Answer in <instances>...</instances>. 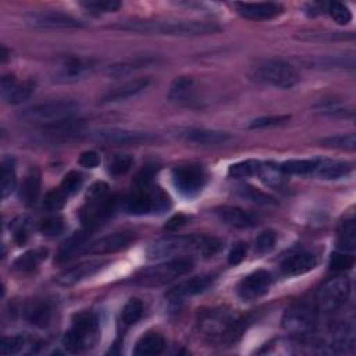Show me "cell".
I'll return each mask as SVG.
<instances>
[{"mask_svg": "<svg viewBox=\"0 0 356 356\" xmlns=\"http://www.w3.org/2000/svg\"><path fill=\"white\" fill-rule=\"evenodd\" d=\"M196 324L201 335L207 342L220 346L235 344L245 330L244 319L228 307L199 310Z\"/></svg>", "mask_w": 356, "mask_h": 356, "instance_id": "6da1fadb", "label": "cell"}, {"mask_svg": "<svg viewBox=\"0 0 356 356\" xmlns=\"http://www.w3.org/2000/svg\"><path fill=\"white\" fill-rule=\"evenodd\" d=\"M221 241L210 235H178L169 237L153 242L148 248L149 259H164L176 257L177 255H184L188 252L198 253L203 257H210L216 255L221 248Z\"/></svg>", "mask_w": 356, "mask_h": 356, "instance_id": "7a4b0ae2", "label": "cell"}, {"mask_svg": "<svg viewBox=\"0 0 356 356\" xmlns=\"http://www.w3.org/2000/svg\"><path fill=\"white\" fill-rule=\"evenodd\" d=\"M120 28L141 34L199 37L216 34L221 30L216 23L207 22H184V20H131L120 24Z\"/></svg>", "mask_w": 356, "mask_h": 356, "instance_id": "3957f363", "label": "cell"}, {"mask_svg": "<svg viewBox=\"0 0 356 356\" xmlns=\"http://www.w3.org/2000/svg\"><path fill=\"white\" fill-rule=\"evenodd\" d=\"M171 207L170 196L156 185L134 187L131 195L124 202V209L130 214H162Z\"/></svg>", "mask_w": 356, "mask_h": 356, "instance_id": "277c9868", "label": "cell"}, {"mask_svg": "<svg viewBox=\"0 0 356 356\" xmlns=\"http://www.w3.org/2000/svg\"><path fill=\"white\" fill-rule=\"evenodd\" d=\"M80 105L71 99H55L37 103L22 112L20 117L24 121L41 124L42 127L73 119L78 112Z\"/></svg>", "mask_w": 356, "mask_h": 356, "instance_id": "5b68a950", "label": "cell"}, {"mask_svg": "<svg viewBox=\"0 0 356 356\" xmlns=\"http://www.w3.org/2000/svg\"><path fill=\"white\" fill-rule=\"evenodd\" d=\"M98 334V317L91 312L74 316L73 325L63 337V346L70 353H81L91 348Z\"/></svg>", "mask_w": 356, "mask_h": 356, "instance_id": "8992f818", "label": "cell"}, {"mask_svg": "<svg viewBox=\"0 0 356 356\" xmlns=\"http://www.w3.org/2000/svg\"><path fill=\"white\" fill-rule=\"evenodd\" d=\"M194 269V260L189 257H171L167 262L141 270L135 281L141 285L158 287L164 285L181 276H185Z\"/></svg>", "mask_w": 356, "mask_h": 356, "instance_id": "52a82bcc", "label": "cell"}, {"mask_svg": "<svg viewBox=\"0 0 356 356\" xmlns=\"http://www.w3.org/2000/svg\"><path fill=\"white\" fill-rule=\"evenodd\" d=\"M251 78L259 84L280 90H289L300 80L298 71L291 65L281 60H266L257 65L252 70Z\"/></svg>", "mask_w": 356, "mask_h": 356, "instance_id": "ba28073f", "label": "cell"}, {"mask_svg": "<svg viewBox=\"0 0 356 356\" xmlns=\"http://www.w3.org/2000/svg\"><path fill=\"white\" fill-rule=\"evenodd\" d=\"M171 178L177 192L189 199L198 196L207 183L206 170L198 164H183L174 167Z\"/></svg>", "mask_w": 356, "mask_h": 356, "instance_id": "9c48e42d", "label": "cell"}, {"mask_svg": "<svg viewBox=\"0 0 356 356\" xmlns=\"http://www.w3.org/2000/svg\"><path fill=\"white\" fill-rule=\"evenodd\" d=\"M96 67L94 59L81 56H63L52 66V80L62 84L76 83L91 74Z\"/></svg>", "mask_w": 356, "mask_h": 356, "instance_id": "30bf717a", "label": "cell"}, {"mask_svg": "<svg viewBox=\"0 0 356 356\" xmlns=\"http://www.w3.org/2000/svg\"><path fill=\"white\" fill-rule=\"evenodd\" d=\"M317 325V313L314 306L306 302L291 305L282 316V327L289 334L306 335L314 331Z\"/></svg>", "mask_w": 356, "mask_h": 356, "instance_id": "8fae6325", "label": "cell"}, {"mask_svg": "<svg viewBox=\"0 0 356 356\" xmlns=\"http://www.w3.org/2000/svg\"><path fill=\"white\" fill-rule=\"evenodd\" d=\"M350 282L346 277H335L321 285L317 292V306L323 312H334L339 309L348 299Z\"/></svg>", "mask_w": 356, "mask_h": 356, "instance_id": "7c38bea8", "label": "cell"}, {"mask_svg": "<svg viewBox=\"0 0 356 356\" xmlns=\"http://www.w3.org/2000/svg\"><path fill=\"white\" fill-rule=\"evenodd\" d=\"M120 199L117 196H105L102 199L96 201H87L85 206L81 210V220L85 226V228L95 230L105 224L108 220H110L117 207H119Z\"/></svg>", "mask_w": 356, "mask_h": 356, "instance_id": "4fadbf2b", "label": "cell"}, {"mask_svg": "<svg viewBox=\"0 0 356 356\" xmlns=\"http://www.w3.org/2000/svg\"><path fill=\"white\" fill-rule=\"evenodd\" d=\"M85 138L108 145H135L149 141L151 135L146 133L121 128H101L94 131L88 130Z\"/></svg>", "mask_w": 356, "mask_h": 356, "instance_id": "5bb4252c", "label": "cell"}, {"mask_svg": "<svg viewBox=\"0 0 356 356\" xmlns=\"http://www.w3.org/2000/svg\"><path fill=\"white\" fill-rule=\"evenodd\" d=\"M28 24L40 28H52V30H70V28H81L84 27L83 22L78 19L55 10H44L35 12L26 16Z\"/></svg>", "mask_w": 356, "mask_h": 356, "instance_id": "9a60e30c", "label": "cell"}, {"mask_svg": "<svg viewBox=\"0 0 356 356\" xmlns=\"http://www.w3.org/2000/svg\"><path fill=\"white\" fill-rule=\"evenodd\" d=\"M271 282L273 278L267 270H256L239 281L237 294L242 300H256L269 292Z\"/></svg>", "mask_w": 356, "mask_h": 356, "instance_id": "2e32d148", "label": "cell"}, {"mask_svg": "<svg viewBox=\"0 0 356 356\" xmlns=\"http://www.w3.org/2000/svg\"><path fill=\"white\" fill-rule=\"evenodd\" d=\"M37 84L31 80H27L24 83H19L17 78L12 74L3 76L2 84H0V94L6 103L17 106L28 101L33 94L35 92Z\"/></svg>", "mask_w": 356, "mask_h": 356, "instance_id": "e0dca14e", "label": "cell"}, {"mask_svg": "<svg viewBox=\"0 0 356 356\" xmlns=\"http://www.w3.org/2000/svg\"><path fill=\"white\" fill-rule=\"evenodd\" d=\"M214 280H216L214 274H203V276L192 277L191 280H187V281L173 287L166 294V299L171 303H180L189 296L205 292L214 282Z\"/></svg>", "mask_w": 356, "mask_h": 356, "instance_id": "ac0fdd59", "label": "cell"}, {"mask_svg": "<svg viewBox=\"0 0 356 356\" xmlns=\"http://www.w3.org/2000/svg\"><path fill=\"white\" fill-rule=\"evenodd\" d=\"M134 235L130 231H119L110 235H106L92 244H88L84 249V253L90 255H106L123 251L131 245Z\"/></svg>", "mask_w": 356, "mask_h": 356, "instance_id": "d6986e66", "label": "cell"}, {"mask_svg": "<svg viewBox=\"0 0 356 356\" xmlns=\"http://www.w3.org/2000/svg\"><path fill=\"white\" fill-rule=\"evenodd\" d=\"M234 8L242 17H245L248 20H253V22H267V20L278 17L284 12L282 5L274 3V2L235 3Z\"/></svg>", "mask_w": 356, "mask_h": 356, "instance_id": "ffe728a7", "label": "cell"}, {"mask_svg": "<svg viewBox=\"0 0 356 356\" xmlns=\"http://www.w3.org/2000/svg\"><path fill=\"white\" fill-rule=\"evenodd\" d=\"M109 262L106 260H92V262H85L81 263L78 266H74L66 271H63L62 274L58 276L56 281L63 285V287H70L74 285L85 278H90L92 276H95L98 271H101Z\"/></svg>", "mask_w": 356, "mask_h": 356, "instance_id": "44dd1931", "label": "cell"}, {"mask_svg": "<svg viewBox=\"0 0 356 356\" xmlns=\"http://www.w3.org/2000/svg\"><path fill=\"white\" fill-rule=\"evenodd\" d=\"M151 78L145 77V78H137V80H131L117 88H113L110 91H108L102 99L101 103H116V102H123V101H128L137 95H139L141 92H144L149 85H151Z\"/></svg>", "mask_w": 356, "mask_h": 356, "instance_id": "7402d4cb", "label": "cell"}, {"mask_svg": "<svg viewBox=\"0 0 356 356\" xmlns=\"http://www.w3.org/2000/svg\"><path fill=\"white\" fill-rule=\"evenodd\" d=\"M91 232H92V230L84 228L81 231L74 232L71 237H69L60 245L55 262L59 263V264L66 263V262L71 260L74 256H77L78 253H84V249L87 248L88 241L91 238Z\"/></svg>", "mask_w": 356, "mask_h": 356, "instance_id": "603a6c76", "label": "cell"}, {"mask_svg": "<svg viewBox=\"0 0 356 356\" xmlns=\"http://www.w3.org/2000/svg\"><path fill=\"white\" fill-rule=\"evenodd\" d=\"M180 137L187 142L202 145V146H214L227 144L231 137L223 131H214L207 128H187L180 133Z\"/></svg>", "mask_w": 356, "mask_h": 356, "instance_id": "cb8c5ba5", "label": "cell"}, {"mask_svg": "<svg viewBox=\"0 0 356 356\" xmlns=\"http://www.w3.org/2000/svg\"><path fill=\"white\" fill-rule=\"evenodd\" d=\"M317 266V259L310 252H296L287 256L281 263V271L285 276L295 277L312 271Z\"/></svg>", "mask_w": 356, "mask_h": 356, "instance_id": "d4e9b609", "label": "cell"}, {"mask_svg": "<svg viewBox=\"0 0 356 356\" xmlns=\"http://www.w3.org/2000/svg\"><path fill=\"white\" fill-rule=\"evenodd\" d=\"M53 317V307L52 303L46 299H35L28 303L26 309V319L30 324L45 328L51 324Z\"/></svg>", "mask_w": 356, "mask_h": 356, "instance_id": "484cf974", "label": "cell"}, {"mask_svg": "<svg viewBox=\"0 0 356 356\" xmlns=\"http://www.w3.org/2000/svg\"><path fill=\"white\" fill-rule=\"evenodd\" d=\"M216 216L224 224L234 227V228H248L256 224V219L252 213L232 206L220 207L216 210Z\"/></svg>", "mask_w": 356, "mask_h": 356, "instance_id": "4316f807", "label": "cell"}, {"mask_svg": "<svg viewBox=\"0 0 356 356\" xmlns=\"http://www.w3.org/2000/svg\"><path fill=\"white\" fill-rule=\"evenodd\" d=\"M352 166L348 162L334 159H316V167L313 174L321 180H338L348 176Z\"/></svg>", "mask_w": 356, "mask_h": 356, "instance_id": "83f0119b", "label": "cell"}, {"mask_svg": "<svg viewBox=\"0 0 356 356\" xmlns=\"http://www.w3.org/2000/svg\"><path fill=\"white\" fill-rule=\"evenodd\" d=\"M166 348V339L156 331H149L139 338L134 348V355L138 356H155L160 355Z\"/></svg>", "mask_w": 356, "mask_h": 356, "instance_id": "f1b7e54d", "label": "cell"}, {"mask_svg": "<svg viewBox=\"0 0 356 356\" xmlns=\"http://www.w3.org/2000/svg\"><path fill=\"white\" fill-rule=\"evenodd\" d=\"M153 63H156V60L151 59V58L126 60V62H120V63H115V65L109 66L106 70V74L112 78H121V77H127L138 70L146 69V67L152 66Z\"/></svg>", "mask_w": 356, "mask_h": 356, "instance_id": "f546056e", "label": "cell"}, {"mask_svg": "<svg viewBox=\"0 0 356 356\" xmlns=\"http://www.w3.org/2000/svg\"><path fill=\"white\" fill-rule=\"evenodd\" d=\"M41 194V171L37 167H31L24 178L22 187V199L27 206H34Z\"/></svg>", "mask_w": 356, "mask_h": 356, "instance_id": "4dcf8cb0", "label": "cell"}, {"mask_svg": "<svg viewBox=\"0 0 356 356\" xmlns=\"http://www.w3.org/2000/svg\"><path fill=\"white\" fill-rule=\"evenodd\" d=\"M48 257V251L44 248L40 249H31L22 256H19L15 263L13 269L22 273H31L38 269V266Z\"/></svg>", "mask_w": 356, "mask_h": 356, "instance_id": "1f68e13d", "label": "cell"}, {"mask_svg": "<svg viewBox=\"0 0 356 356\" xmlns=\"http://www.w3.org/2000/svg\"><path fill=\"white\" fill-rule=\"evenodd\" d=\"M257 176L260 177V180L271 187V188H281L284 185V173L281 171L278 164H274L271 162L267 163H260Z\"/></svg>", "mask_w": 356, "mask_h": 356, "instance_id": "d6a6232c", "label": "cell"}, {"mask_svg": "<svg viewBox=\"0 0 356 356\" xmlns=\"http://www.w3.org/2000/svg\"><path fill=\"white\" fill-rule=\"evenodd\" d=\"M17 185L15 160L12 158H5L2 162V198L12 195Z\"/></svg>", "mask_w": 356, "mask_h": 356, "instance_id": "836d02e7", "label": "cell"}, {"mask_svg": "<svg viewBox=\"0 0 356 356\" xmlns=\"http://www.w3.org/2000/svg\"><path fill=\"white\" fill-rule=\"evenodd\" d=\"M314 167H316V159H312V160L295 159V160H287L282 164H280L281 171L289 176H309V174H313Z\"/></svg>", "mask_w": 356, "mask_h": 356, "instance_id": "e575fe53", "label": "cell"}, {"mask_svg": "<svg viewBox=\"0 0 356 356\" xmlns=\"http://www.w3.org/2000/svg\"><path fill=\"white\" fill-rule=\"evenodd\" d=\"M238 194L242 198H245V199H248V201H251L256 205H262V206H274V205H277V201L271 195L264 194V192L259 191L257 188H255L252 185L245 184V185L238 187Z\"/></svg>", "mask_w": 356, "mask_h": 356, "instance_id": "d590c367", "label": "cell"}, {"mask_svg": "<svg viewBox=\"0 0 356 356\" xmlns=\"http://www.w3.org/2000/svg\"><path fill=\"white\" fill-rule=\"evenodd\" d=\"M338 242L342 251H353L356 248V221L353 217L342 223Z\"/></svg>", "mask_w": 356, "mask_h": 356, "instance_id": "8d00e7d4", "label": "cell"}, {"mask_svg": "<svg viewBox=\"0 0 356 356\" xmlns=\"http://www.w3.org/2000/svg\"><path fill=\"white\" fill-rule=\"evenodd\" d=\"M260 167V162L255 159L238 162L235 164H231L228 169V176L232 178H248L252 176H256Z\"/></svg>", "mask_w": 356, "mask_h": 356, "instance_id": "74e56055", "label": "cell"}, {"mask_svg": "<svg viewBox=\"0 0 356 356\" xmlns=\"http://www.w3.org/2000/svg\"><path fill=\"white\" fill-rule=\"evenodd\" d=\"M194 91V80L189 77L177 78L170 88V98L177 102H184Z\"/></svg>", "mask_w": 356, "mask_h": 356, "instance_id": "f35d334b", "label": "cell"}, {"mask_svg": "<svg viewBox=\"0 0 356 356\" xmlns=\"http://www.w3.org/2000/svg\"><path fill=\"white\" fill-rule=\"evenodd\" d=\"M81 6L91 15L98 16L117 12L121 8V3L116 2V0H90V2H83Z\"/></svg>", "mask_w": 356, "mask_h": 356, "instance_id": "ab89813d", "label": "cell"}, {"mask_svg": "<svg viewBox=\"0 0 356 356\" xmlns=\"http://www.w3.org/2000/svg\"><path fill=\"white\" fill-rule=\"evenodd\" d=\"M38 230L42 235L53 238L65 231V220L60 216H48L42 219L38 224Z\"/></svg>", "mask_w": 356, "mask_h": 356, "instance_id": "60d3db41", "label": "cell"}, {"mask_svg": "<svg viewBox=\"0 0 356 356\" xmlns=\"http://www.w3.org/2000/svg\"><path fill=\"white\" fill-rule=\"evenodd\" d=\"M321 145L327 148H335V149H345V151H355L356 148V137L355 134H339L332 135L321 139Z\"/></svg>", "mask_w": 356, "mask_h": 356, "instance_id": "b9f144b4", "label": "cell"}, {"mask_svg": "<svg viewBox=\"0 0 356 356\" xmlns=\"http://www.w3.org/2000/svg\"><path fill=\"white\" fill-rule=\"evenodd\" d=\"M144 314V303L139 299H131L126 303L123 312H121V321L126 325H133Z\"/></svg>", "mask_w": 356, "mask_h": 356, "instance_id": "7bdbcfd3", "label": "cell"}, {"mask_svg": "<svg viewBox=\"0 0 356 356\" xmlns=\"http://www.w3.org/2000/svg\"><path fill=\"white\" fill-rule=\"evenodd\" d=\"M133 163H134V159L131 156H128V155H117V156H115L113 159L109 160L108 171L113 177H120V176L127 174L131 170Z\"/></svg>", "mask_w": 356, "mask_h": 356, "instance_id": "ee69618b", "label": "cell"}, {"mask_svg": "<svg viewBox=\"0 0 356 356\" xmlns=\"http://www.w3.org/2000/svg\"><path fill=\"white\" fill-rule=\"evenodd\" d=\"M26 337L23 335H12V337H3L2 342H0V353L8 355H17L20 353L26 346Z\"/></svg>", "mask_w": 356, "mask_h": 356, "instance_id": "f6af8a7d", "label": "cell"}, {"mask_svg": "<svg viewBox=\"0 0 356 356\" xmlns=\"http://www.w3.org/2000/svg\"><path fill=\"white\" fill-rule=\"evenodd\" d=\"M327 13L330 15V17L339 26H346L350 23L352 20V13L350 10L338 2H331L327 3Z\"/></svg>", "mask_w": 356, "mask_h": 356, "instance_id": "bcb514c9", "label": "cell"}, {"mask_svg": "<svg viewBox=\"0 0 356 356\" xmlns=\"http://www.w3.org/2000/svg\"><path fill=\"white\" fill-rule=\"evenodd\" d=\"M83 183H84V178H83V174L73 170V171H69L63 181H62V185H60V189L67 195V196H73L74 194H77L81 187H83Z\"/></svg>", "mask_w": 356, "mask_h": 356, "instance_id": "7dc6e473", "label": "cell"}, {"mask_svg": "<svg viewBox=\"0 0 356 356\" xmlns=\"http://www.w3.org/2000/svg\"><path fill=\"white\" fill-rule=\"evenodd\" d=\"M30 219L27 216H20L17 217L10 228L13 230V234H15V241L19 244V245H24L30 237Z\"/></svg>", "mask_w": 356, "mask_h": 356, "instance_id": "c3c4849f", "label": "cell"}, {"mask_svg": "<svg viewBox=\"0 0 356 356\" xmlns=\"http://www.w3.org/2000/svg\"><path fill=\"white\" fill-rule=\"evenodd\" d=\"M67 198L69 196L60 188L53 189V191L46 194L45 201H44V207L46 210H51V212H58V210L65 207Z\"/></svg>", "mask_w": 356, "mask_h": 356, "instance_id": "681fc988", "label": "cell"}, {"mask_svg": "<svg viewBox=\"0 0 356 356\" xmlns=\"http://www.w3.org/2000/svg\"><path fill=\"white\" fill-rule=\"evenodd\" d=\"M276 241H277V235L273 230H266L263 231L256 242H255V251L259 253V255H264V253H269L274 245H276Z\"/></svg>", "mask_w": 356, "mask_h": 356, "instance_id": "f907efd6", "label": "cell"}, {"mask_svg": "<svg viewBox=\"0 0 356 356\" xmlns=\"http://www.w3.org/2000/svg\"><path fill=\"white\" fill-rule=\"evenodd\" d=\"M289 116H269V117H260L253 121H251L249 128L252 130H260V128H270V127H277L282 126L289 121Z\"/></svg>", "mask_w": 356, "mask_h": 356, "instance_id": "816d5d0a", "label": "cell"}, {"mask_svg": "<svg viewBox=\"0 0 356 356\" xmlns=\"http://www.w3.org/2000/svg\"><path fill=\"white\" fill-rule=\"evenodd\" d=\"M353 256L344 252H335L332 253L330 259V270L332 271H344L349 270L353 266Z\"/></svg>", "mask_w": 356, "mask_h": 356, "instance_id": "f5cc1de1", "label": "cell"}, {"mask_svg": "<svg viewBox=\"0 0 356 356\" xmlns=\"http://www.w3.org/2000/svg\"><path fill=\"white\" fill-rule=\"evenodd\" d=\"M158 171L156 166H145L134 178V187H148L153 184L155 174Z\"/></svg>", "mask_w": 356, "mask_h": 356, "instance_id": "db71d44e", "label": "cell"}, {"mask_svg": "<svg viewBox=\"0 0 356 356\" xmlns=\"http://www.w3.org/2000/svg\"><path fill=\"white\" fill-rule=\"evenodd\" d=\"M108 195H109V185L103 181H96L90 187V189L87 192V201L102 199Z\"/></svg>", "mask_w": 356, "mask_h": 356, "instance_id": "11a10c76", "label": "cell"}, {"mask_svg": "<svg viewBox=\"0 0 356 356\" xmlns=\"http://www.w3.org/2000/svg\"><path fill=\"white\" fill-rule=\"evenodd\" d=\"M246 251H248V248H246V244H245V242H237V244L231 248V251H230V253H228V263H230L231 266L239 264V263L246 257Z\"/></svg>", "mask_w": 356, "mask_h": 356, "instance_id": "9f6ffc18", "label": "cell"}, {"mask_svg": "<svg viewBox=\"0 0 356 356\" xmlns=\"http://www.w3.org/2000/svg\"><path fill=\"white\" fill-rule=\"evenodd\" d=\"M78 163L87 169H95L101 164V158L95 151H85L81 153Z\"/></svg>", "mask_w": 356, "mask_h": 356, "instance_id": "6f0895ef", "label": "cell"}, {"mask_svg": "<svg viewBox=\"0 0 356 356\" xmlns=\"http://www.w3.org/2000/svg\"><path fill=\"white\" fill-rule=\"evenodd\" d=\"M188 221H189V217H187V216H184V214H176L174 217H171L169 221H167V224H166V230L167 231H178L180 228H183V227H185L187 224H188Z\"/></svg>", "mask_w": 356, "mask_h": 356, "instance_id": "680465c9", "label": "cell"}, {"mask_svg": "<svg viewBox=\"0 0 356 356\" xmlns=\"http://www.w3.org/2000/svg\"><path fill=\"white\" fill-rule=\"evenodd\" d=\"M8 58H9V51H8L6 46L3 45V46H2V63H6Z\"/></svg>", "mask_w": 356, "mask_h": 356, "instance_id": "91938a15", "label": "cell"}]
</instances>
